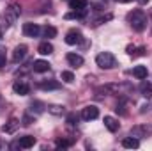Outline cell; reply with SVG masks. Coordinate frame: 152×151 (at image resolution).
<instances>
[{
	"instance_id": "cell-20",
	"label": "cell",
	"mask_w": 152,
	"mask_h": 151,
	"mask_svg": "<svg viewBox=\"0 0 152 151\" xmlns=\"http://www.w3.org/2000/svg\"><path fill=\"white\" fill-rule=\"evenodd\" d=\"M85 16H87V9H81V11H75V13H67V14H66V20H73V18L81 20V18H85Z\"/></svg>"
},
{
	"instance_id": "cell-28",
	"label": "cell",
	"mask_w": 152,
	"mask_h": 151,
	"mask_svg": "<svg viewBox=\"0 0 152 151\" xmlns=\"http://www.w3.org/2000/svg\"><path fill=\"white\" fill-rule=\"evenodd\" d=\"M21 123H23L25 126H28V124H32V123H34V117H32L30 114H25V115H23V119H21Z\"/></svg>"
},
{
	"instance_id": "cell-2",
	"label": "cell",
	"mask_w": 152,
	"mask_h": 151,
	"mask_svg": "<svg viewBox=\"0 0 152 151\" xmlns=\"http://www.w3.org/2000/svg\"><path fill=\"white\" fill-rule=\"evenodd\" d=\"M96 62H97V66H99L101 70H113L115 66H117V59H115L113 53H110V52L99 53V55L96 57Z\"/></svg>"
},
{
	"instance_id": "cell-8",
	"label": "cell",
	"mask_w": 152,
	"mask_h": 151,
	"mask_svg": "<svg viewBox=\"0 0 152 151\" xmlns=\"http://www.w3.org/2000/svg\"><path fill=\"white\" fill-rule=\"evenodd\" d=\"M27 55V46L25 44H18L12 52V62H21Z\"/></svg>"
},
{
	"instance_id": "cell-26",
	"label": "cell",
	"mask_w": 152,
	"mask_h": 151,
	"mask_svg": "<svg viewBox=\"0 0 152 151\" xmlns=\"http://www.w3.org/2000/svg\"><path fill=\"white\" fill-rule=\"evenodd\" d=\"M66 121H67V124H69V126H75L76 123H78V117H76V114L69 112V114H67V117H66Z\"/></svg>"
},
{
	"instance_id": "cell-21",
	"label": "cell",
	"mask_w": 152,
	"mask_h": 151,
	"mask_svg": "<svg viewBox=\"0 0 152 151\" xmlns=\"http://www.w3.org/2000/svg\"><path fill=\"white\" fill-rule=\"evenodd\" d=\"M127 53L131 55V57H140V55H143L145 53V48L142 46V48H136V46H127Z\"/></svg>"
},
{
	"instance_id": "cell-6",
	"label": "cell",
	"mask_w": 152,
	"mask_h": 151,
	"mask_svg": "<svg viewBox=\"0 0 152 151\" xmlns=\"http://www.w3.org/2000/svg\"><path fill=\"white\" fill-rule=\"evenodd\" d=\"M39 32H41V27L37 23H25L23 25V34L27 38H37Z\"/></svg>"
},
{
	"instance_id": "cell-11",
	"label": "cell",
	"mask_w": 152,
	"mask_h": 151,
	"mask_svg": "<svg viewBox=\"0 0 152 151\" xmlns=\"http://www.w3.org/2000/svg\"><path fill=\"white\" fill-rule=\"evenodd\" d=\"M149 128L147 126H142V124H138V126H134V128H131V137H136V139H140V137H147L149 135Z\"/></svg>"
},
{
	"instance_id": "cell-3",
	"label": "cell",
	"mask_w": 152,
	"mask_h": 151,
	"mask_svg": "<svg viewBox=\"0 0 152 151\" xmlns=\"http://www.w3.org/2000/svg\"><path fill=\"white\" fill-rule=\"evenodd\" d=\"M20 13H21V9H20V5L18 4H11L7 9H5V13H4V18H5V27H11L16 20H18V16H20Z\"/></svg>"
},
{
	"instance_id": "cell-16",
	"label": "cell",
	"mask_w": 152,
	"mask_h": 151,
	"mask_svg": "<svg viewBox=\"0 0 152 151\" xmlns=\"http://www.w3.org/2000/svg\"><path fill=\"white\" fill-rule=\"evenodd\" d=\"M37 52L41 55H50V53H53V46H51V43H48V41H42L41 44H39Z\"/></svg>"
},
{
	"instance_id": "cell-27",
	"label": "cell",
	"mask_w": 152,
	"mask_h": 151,
	"mask_svg": "<svg viewBox=\"0 0 152 151\" xmlns=\"http://www.w3.org/2000/svg\"><path fill=\"white\" fill-rule=\"evenodd\" d=\"M115 110H117V112H120V114H124V115H126V114H127V110H126V100H120V103L117 105V109H115Z\"/></svg>"
},
{
	"instance_id": "cell-7",
	"label": "cell",
	"mask_w": 152,
	"mask_h": 151,
	"mask_svg": "<svg viewBox=\"0 0 152 151\" xmlns=\"http://www.w3.org/2000/svg\"><path fill=\"white\" fill-rule=\"evenodd\" d=\"M81 41H83V36H81V32L76 30V29L69 30V32L66 34V43H67V44H80Z\"/></svg>"
},
{
	"instance_id": "cell-30",
	"label": "cell",
	"mask_w": 152,
	"mask_h": 151,
	"mask_svg": "<svg viewBox=\"0 0 152 151\" xmlns=\"http://www.w3.org/2000/svg\"><path fill=\"white\" fill-rule=\"evenodd\" d=\"M57 146H58V148H69V146H71V141H64V139H62V141L57 142Z\"/></svg>"
},
{
	"instance_id": "cell-18",
	"label": "cell",
	"mask_w": 152,
	"mask_h": 151,
	"mask_svg": "<svg viewBox=\"0 0 152 151\" xmlns=\"http://www.w3.org/2000/svg\"><path fill=\"white\" fill-rule=\"evenodd\" d=\"M147 73H149V71H147V68H145V66H134V68H133V75L136 76L138 80L147 78Z\"/></svg>"
},
{
	"instance_id": "cell-5",
	"label": "cell",
	"mask_w": 152,
	"mask_h": 151,
	"mask_svg": "<svg viewBox=\"0 0 152 151\" xmlns=\"http://www.w3.org/2000/svg\"><path fill=\"white\" fill-rule=\"evenodd\" d=\"M12 91H14L16 94H20V96H27V94L30 93V85H28L27 82H23V80H18V82L12 84Z\"/></svg>"
},
{
	"instance_id": "cell-10",
	"label": "cell",
	"mask_w": 152,
	"mask_h": 151,
	"mask_svg": "<svg viewBox=\"0 0 152 151\" xmlns=\"http://www.w3.org/2000/svg\"><path fill=\"white\" fill-rule=\"evenodd\" d=\"M66 59H67V62L73 66V68H80V66H83V57L81 55H78V53H67L66 55Z\"/></svg>"
},
{
	"instance_id": "cell-9",
	"label": "cell",
	"mask_w": 152,
	"mask_h": 151,
	"mask_svg": "<svg viewBox=\"0 0 152 151\" xmlns=\"http://www.w3.org/2000/svg\"><path fill=\"white\" fill-rule=\"evenodd\" d=\"M18 126H20V121H18L16 117H11L9 123H5V124L2 126V132H4V133H14Z\"/></svg>"
},
{
	"instance_id": "cell-24",
	"label": "cell",
	"mask_w": 152,
	"mask_h": 151,
	"mask_svg": "<svg viewBox=\"0 0 152 151\" xmlns=\"http://www.w3.org/2000/svg\"><path fill=\"white\" fill-rule=\"evenodd\" d=\"M60 78H62L64 82H67V84H71V82L75 80V75H73L71 71H62V73H60Z\"/></svg>"
},
{
	"instance_id": "cell-1",
	"label": "cell",
	"mask_w": 152,
	"mask_h": 151,
	"mask_svg": "<svg viewBox=\"0 0 152 151\" xmlns=\"http://www.w3.org/2000/svg\"><path fill=\"white\" fill-rule=\"evenodd\" d=\"M147 14L142 11V9H134V11H131L129 14H127V23L133 27V30H136V32H142V30H145V27H147Z\"/></svg>"
},
{
	"instance_id": "cell-12",
	"label": "cell",
	"mask_w": 152,
	"mask_h": 151,
	"mask_svg": "<svg viewBox=\"0 0 152 151\" xmlns=\"http://www.w3.org/2000/svg\"><path fill=\"white\" fill-rule=\"evenodd\" d=\"M32 70L36 73H46V71H50V64H48V61H34Z\"/></svg>"
},
{
	"instance_id": "cell-29",
	"label": "cell",
	"mask_w": 152,
	"mask_h": 151,
	"mask_svg": "<svg viewBox=\"0 0 152 151\" xmlns=\"http://www.w3.org/2000/svg\"><path fill=\"white\" fill-rule=\"evenodd\" d=\"M5 61H7V57H5V50H4V48H0V68H4V66H5Z\"/></svg>"
},
{
	"instance_id": "cell-22",
	"label": "cell",
	"mask_w": 152,
	"mask_h": 151,
	"mask_svg": "<svg viewBox=\"0 0 152 151\" xmlns=\"http://www.w3.org/2000/svg\"><path fill=\"white\" fill-rule=\"evenodd\" d=\"M140 91H142V94H143L145 98H151V96H152V85L149 84V82H142Z\"/></svg>"
},
{
	"instance_id": "cell-34",
	"label": "cell",
	"mask_w": 152,
	"mask_h": 151,
	"mask_svg": "<svg viewBox=\"0 0 152 151\" xmlns=\"http://www.w3.org/2000/svg\"><path fill=\"white\" fill-rule=\"evenodd\" d=\"M0 148H2V142H0Z\"/></svg>"
},
{
	"instance_id": "cell-17",
	"label": "cell",
	"mask_w": 152,
	"mask_h": 151,
	"mask_svg": "<svg viewBox=\"0 0 152 151\" xmlns=\"http://www.w3.org/2000/svg\"><path fill=\"white\" fill-rule=\"evenodd\" d=\"M69 5L75 11H81V9H87L88 7V2L87 0H69Z\"/></svg>"
},
{
	"instance_id": "cell-15",
	"label": "cell",
	"mask_w": 152,
	"mask_h": 151,
	"mask_svg": "<svg viewBox=\"0 0 152 151\" xmlns=\"http://www.w3.org/2000/svg\"><path fill=\"white\" fill-rule=\"evenodd\" d=\"M122 146L127 148V150H136V148H140V141L136 137H126L122 141Z\"/></svg>"
},
{
	"instance_id": "cell-25",
	"label": "cell",
	"mask_w": 152,
	"mask_h": 151,
	"mask_svg": "<svg viewBox=\"0 0 152 151\" xmlns=\"http://www.w3.org/2000/svg\"><path fill=\"white\" fill-rule=\"evenodd\" d=\"M48 110L51 114H55V115H60V114H64V107H60V105H51Z\"/></svg>"
},
{
	"instance_id": "cell-23",
	"label": "cell",
	"mask_w": 152,
	"mask_h": 151,
	"mask_svg": "<svg viewBox=\"0 0 152 151\" xmlns=\"http://www.w3.org/2000/svg\"><path fill=\"white\" fill-rule=\"evenodd\" d=\"M42 34H44V38L51 39V38H55V36H57V29H55V27H48V25H46V27L42 29Z\"/></svg>"
},
{
	"instance_id": "cell-31",
	"label": "cell",
	"mask_w": 152,
	"mask_h": 151,
	"mask_svg": "<svg viewBox=\"0 0 152 151\" xmlns=\"http://www.w3.org/2000/svg\"><path fill=\"white\" fill-rule=\"evenodd\" d=\"M117 2H120V4H127V2H131V0H117Z\"/></svg>"
},
{
	"instance_id": "cell-13",
	"label": "cell",
	"mask_w": 152,
	"mask_h": 151,
	"mask_svg": "<svg viewBox=\"0 0 152 151\" xmlns=\"http://www.w3.org/2000/svg\"><path fill=\"white\" fill-rule=\"evenodd\" d=\"M103 123H104V126H106V128H108L110 132H117V130L120 128V123H118V121H117L115 117H112V115H106Z\"/></svg>"
},
{
	"instance_id": "cell-32",
	"label": "cell",
	"mask_w": 152,
	"mask_h": 151,
	"mask_svg": "<svg viewBox=\"0 0 152 151\" xmlns=\"http://www.w3.org/2000/svg\"><path fill=\"white\" fill-rule=\"evenodd\" d=\"M136 2H140V4H147L149 0H136Z\"/></svg>"
},
{
	"instance_id": "cell-4",
	"label": "cell",
	"mask_w": 152,
	"mask_h": 151,
	"mask_svg": "<svg viewBox=\"0 0 152 151\" xmlns=\"http://www.w3.org/2000/svg\"><path fill=\"white\" fill-rule=\"evenodd\" d=\"M97 117H99V109L96 105H87L81 110V119L83 121H92V119H97Z\"/></svg>"
},
{
	"instance_id": "cell-33",
	"label": "cell",
	"mask_w": 152,
	"mask_h": 151,
	"mask_svg": "<svg viewBox=\"0 0 152 151\" xmlns=\"http://www.w3.org/2000/svg\"><path fill=\"white\" fill-rule=\"evenodd\" d=\"M0 39H2V32H0Z\"/></svg>"
},
{
	"instance_id": "cell-14",
	"label": "cell",
	"mask_w": 152,
	"mask_h": 151,
	"mask_svg": "<svg viewBox=\"0 0 152 151\" xmlns=\"http://www.w3.org/2000/svg\"><path fill=\"white\" fill-rule=\"evenodd\" d=\"M18 144H20V148L28 150V148H32V146L36 144V137H32V135H25V137H21V139L18 141Z\"/></svg>"
},
{
	"instance_id": "cell-19",
	"label": "cell",
	"mask_w": 152,
	"mask_h": 151,
	"mask_svg": "<svg viewBox=\"0 0 152 151\" xmlns=\"http://www.w3.org/2000/svg\"><path fill=\"white\" fill-rule=\"evenodd\" d=\"M60 84L58 82H39V89L42 91H51V89H58Z\"/></svg>"
}]
</instances>
